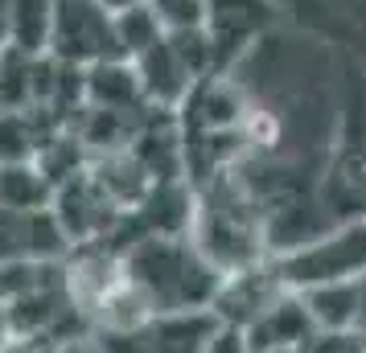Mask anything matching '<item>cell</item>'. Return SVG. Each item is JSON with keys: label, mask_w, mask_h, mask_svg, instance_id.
Here are the masks:
<instances>
[{"label": "cell", "mask_w": 366, "mask_h": 353, "mask_svg": "<svg viewBox=\"0 0 366 353\" xmlns=\"http://www.w3.org/2000/svg\"><path fill=\"white\" fill-rule=\"evenodd\" d=\"M70 251L54 210H9L0 205V267L25 259H62Z\"/></svg>", "instance_id": "6"}, {"label": "cell", "mask_w": 366, "mask_h": 353, "mask_svg": "<svg viewBox=\"0 0 366 353\" xmlns=\"http://www.w3.org/2000/svg\"><path fill=\"white\" fill-rule=\"evenodd\" d=\"M317 333H358L362 329L366 284H321L297 292Z\"/></svg>", "instance_id": "9"}, {"label": "cell", "mask_w": 366, "mask_h": 353, "mask_svg": "<svg viewBox=\"0 0 366 353\" xmlns=\"http://www.w3.org/2000/svg\"><path fill=\"white\" fill-rule=\"evenodd\" d=\"M0 205H9V210H50L54 181L41 173L37 160L0 165Z\"/></svg>", "instance_id": "12"}, {"label": "cell", "mask_w": 366, "mask_h": 353, "mask_svg": "<svg viewBox=\"0 0 366 353\" xmlns=\"http://www.w3.org/2000/svg\"><path fill=\"white\" fill-rule=\"evenodd\" d=\"M124 280L149 317L210 312L222 271L198 251L189 235H140L124 247Z\"/></svg>", "instance_id": "1"}, {"label": "cell", "mask_w": 366, "mask_h": 353, "mask_svg": "<svg viewBox=\"0 0 366 353\" xmlns=\"http://www.w3.org/2000/svg\"><path fill=\"white\" fill-rule=\"evenodd\" d=\"M272 9L280 13V21H292L297 29L309 37L325 41V46H346V50H362L358 37L350 34V25L333 13L325 0H272Z\"/></svg>", "instance_id": "10"}, {"label": "cell", "mask_w": 366, "mask_h": 353, "mask_svg": "<svg viewBox=\"0 0 366 353\" xmlns=\"http://www.w3.org/2000/svg\"><path fill=\"white\" fill-rule=\"evenodd\" d=\"M243 333H247L251 353H297L313 345L317 329L309 312H305V300L297 292H284L280 300L272 304L255 324H247Z\"/></svg>", "instance_id": "8"}, {"label": "cell", "mask_w": 366, "mask_h": 353, "mask_svg": "<svg viewBox=\"0 0 366 353\" xmlns=\"http://www.w3.org/2000/svg\"><path fill=\"white\" fill-rule=\"evenodd\" d=\"M99 4L116 17V13H128V9H136V4H144V0H99Z\"/></svg>", "instance_id": "19"}, {"label": "cell", "mask_w": 366, "mask_h": 353, "mask_svg": "<svg viewBox=\"0 0 366 353\" xmlns=\"http://www.w3.org/2000/svg\"><path fill=\"white\" fill-rule=\"evenodd\" d=\"M165 34H189L206 25V0H144Z\"/></svg>", "instance_id": "15"}, {"label": "cell", "mask_w": 366, "mask_h": 353, "mask_svg": "<svg viewBox=\"0 0 366 353\" xmlns=\"http://www.w3.org/2000/svg\"><path fill=\"white\" fill-rule=\"evenodd\" d=\"M9 50V0H0V53Z\"/></svg>", "instance_id": "18"}, {"label": "cell", "mask_w": 366, "mask_h": 353, "mask_svg": "<svg viewBox=\"0 0 366 353\" xmlns=\"http://www.w3.org/2000/svg\"><path fill=\"white\" fill-rule=\"evenodd\" d=\"M214 329L210 312H182V317H149L132 329L95 333L99 353H202Z\"/></svg>", "instance_id": "4"}, {"label": "cell", "mask_w": 366, "mask_h": 353, "mask_svg": "<svg viewBox=\"0 0 366 353\" xmlns=\"http://www.w3.org/2000/svg\"><path fill=\"white\" fill-rule=\"evenodd\" d=\"M41 144H46V132L34 123L29 111H0V165L34 160Z\"/></svg>", "instance_id": "13"}, {"label": "cell", "mask_w": 366, "mask_h": 353, "mask_svg": "<svg viewBox=\"0 0 366 353\" xmlns=\"http://www.w3.org/2000/svg\"><path fill=\"white\" fill-rule=\"evenodd\" d=\"M284 292V280L276 275L272 267V255L251 263V267H239V271H227L222 284H218L214 300H210V317L218 324H234V329H247L255 320L264 317L272 304L280 300Z\"/></svg>", "instance_id": "5"}, {"label": "cell", "mask_w": 366, "mask_h": 353, "mask_svg": "<svg viewBox=\"0 0 366 353\" xmlns=\"http://www.w3.org/2000/svg\"><path fill=\"white\" fill-rule=\"evenodd\" d=\"M325 4L350 25V34L358 37V46L366 53V0H325Z\"/></svg>", "instance_id": "17"}, {"label": "cell", "mask_w": 366, "mask_h": 353, "mask_svg": "<svg viewBox=\"0 0 366 353\" xmlns=\"http://www.w3.org/2000/svg\"><path fill=\"white\" fill-rule=\"evenodd\" d=\"M161 37H165V29L157 25V17L149 13V4H136L128 13H116V41H119L124 62H132L144 50H152Z\"/></svg>", "instance_id": "14"}, {"label": "cell", "mask_w": 366, "mask_h": 353, "mask_svg": "<svg viewBox=\"0 0 366 353\" xmlns=\"http://www.w3.org/2000/svg\"><path fill=\"white\" fill-rule=\"evenodd\" d=\"M202 353H251V345H247V333H243V329L218 324L214 320V329H210V337H206Z\"/></svg>", "instance_id": "16"}, {"label": "cell", "mask_w": 366, "mask_h": 353, "mask_svg": "<svg viewBox=\"0 0 366 353\" xmlns=\"http://www.w3.org/2000/svg\"><path fill=\"white\" fill-rule=\"evenodd\" d=\"M46 58L70 70H91L103 62H124L116 41V17L99 0H54Z\"/></svg>", "instance_id": "3"}, {"label": "cell", "mask_w": 366, "mask_h": 353, "mask_svg": "<svg viewBox=\"0 0 366 353\" xmlns=\"http://www.w3.org/2000/svg\"><path fill=\"white\" fill-rule=\"evenodd\" d=\"M54 0H9V50L25 58H46Z\"/></svg>", "instance_id": "11"}, {"label": "cell", "mask_w": 366, "mask_h": 353, "mask_svg": "<svg viewBox=\"0 0 366 353\" xmlns=\"http://www.w3.org/2000/svg\"><path fill=\"white\" fill-rule=\"evenodd\" d=\"M136 74V83H140V95H144V103L149 107H157V111H177L185 103V95L198 86V78L189 74V66L182 62V53L173 50V41H169V34L152 46V50H144L140 58H132L128 62Z\"/></svg>", "instance_id": "7"}, {"label": "cell", "mask_w": 366, "mask_h": 353, "mask_svg": "<svg viewBox=\"0 0 366 353\" xmlns=\"http://www.w3.org/2000/svg\"><path fill=\"white\" fill-rule=\"evenodd\" d=\"M272 267L288 292L321 284H366V214L337 218L313 238L272 255Z\"/></svg>", "instance_id": "2"}]
</instances>
